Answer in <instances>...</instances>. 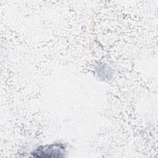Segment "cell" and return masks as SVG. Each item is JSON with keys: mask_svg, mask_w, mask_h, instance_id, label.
Masks as SVG:
<instances>
[{"mask_svg": "<svg viewBox=\"0 0 158 158\" xmlns=\"http://www.w3.org/2000/svg\"><path fill=\"white\" fill-rule=\"evenodd\" d=\"M65 147L62 144H52L40 146L35 149L32 152L33 157L41 158L62 157H64Z\"/></svg>", "mask_w": 158, "mask_h": 158, "instance_id": "obj_1", "label": "cell"}]
</instances>
